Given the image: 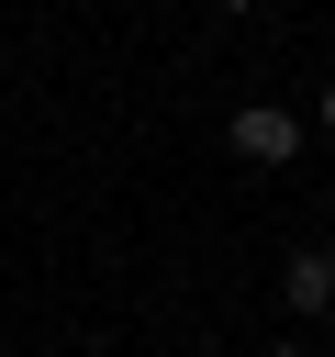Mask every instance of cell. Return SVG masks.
I'll list each match as a JSON object with an SVG mask.
<instances>
[{"instance_id": "1", "label": "cell", "mask_w": 335, "mask_h": 357, "mask_svg": "<svg viewBox=\"0 0 335 357\" xmlns=\"http://www.w3.org/2000/svg\"><path fill=\"white\" fill-rule=\"evenodd\" d=\"M234 156H257V167H290V156H302V112H279V100H246V112H234Z\"/></svg>"}, {"instance_id": "2", "label": "cell", "mask_w": 335, "mask_h": 357, "mask_svg": "<svg viewBox=\"0 0 335 357\" xmlns=\"http://www.w3.org/2000/svg\"><path fill=\"white\" fill-rule=\"evenodd\" d=\"M279 301L290 312H335V245H290L279 257Z\"/></svg>"}, {"instance_id": "5", "label": "cell", "mask_w": 335, "mask_h": 357, "mask_svg": "<svg viewBox=\"0 0 335 357\" xmlns=\"http://www.w3.org/2000/svg\"><path fill=\"white\" fill-rule=\"evenodd\" d=\"M223 11H257V0H223Z\"/></svg>"}, {"instance_id": "3", "label": "cell", "mask_w": 335, "mask_h": 357, "mask_svg": "<svg viewBox=\"0 0 335 357\" xmlns=\"http://www.w3.org/2000/svg\"><path fill=\"white\" fill-rule=\"evenodd\" d=\"M313 123H324V134H335V89H324V100H313Z\"/></svg>"}, {"instance_id": "4", "label": "cell", "mask_w": 335, "mask_h": 357, "mask_svg": "<svg viewBox=\"0 0 335 357\" xmlns=\"http://www.w3.org/2000/svg\"><path fill=\"white\" fill-rule=\"evenodd\" d=\"M268 357H313V346H268Z\"/></svg>"}]
</instances>
